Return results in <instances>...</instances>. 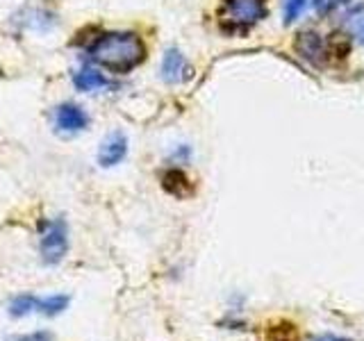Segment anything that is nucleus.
<instances>
[{
    "instance_id": "1",
    "label": "nucleus",
    "mask_w": 364,
    "mask_h": 341,
    "mask_svg": "<svg viewBox=\"0 0 364 341\" xmlns=\"http://www.w3.org/2000/svg\"><path fill=\"white\" fill-rule=\"evenodd\" d=\"M91 62L112 73H130L146 60V43L136 32H105L89 45Z\"/></svg>"
},
{
    "instance_id": "2",
    "label": "nucleus",
    "mask_w": 364,
    "mask_h": 341,
    "mask_svg": "<svg viewBox=\"0 0 364 341\" xmlns=\"http://www.w3.org/2000/svg\"><path fill=\"white\" fill-rule=\"evenodd\" d=\"M223 21L232 30H248L267 16V0H223Z\"/></svg>"
},
{
    "instance_id": "3",
    "label": "nucleus",
    "mask_w": 364,
    "mask_h": 341,
    "mask_svg": "<svg viewBox=\"0 0 364 341\" xmlns=\"http://www.w3.org/2000/svg\"><path fill=\"white\" fill-rule=\"evenodd\" d=\"M41 255L48 264H57L64 255H66V248H68V232H66V223L64 219H55L50 223L43 225L41 230Z\"/></svg>"
},
{
    "instance_id": "4",
    "label": "nucleus",
    "mask_w": 364,
    "mask_h": 341,
    "mask_svg": "<svg viewBox=\"0 0 364 341\" xmlns=\"http://www.w3.org/2000/svg\"><path fill=\"white\" fill-rule=\"evenodd\" d=\"M294 48L312 66H323L330 62V45L323 34H318L314 30H303L299 37H296Z\"/></svg>"
},
{
    "instance_id": "5",
    "label": "nucleus",
    "mask_w": 364,
    "mask_h": 341,
    "mask_svg": "<svg viewBox=\"0 0 364 341\" xmlns=\"http://www.w3.org/2000/svg\"><path fill=\"white\" fill-rule=\"evenodd\" d=\"M89 117L87 112L75 105V102H62L60 107L55 109V128L62 134H77L87 130Z\"/></svg>"
},
{
    "instance_id": "6",
    "label": "nucleus",
    "mask_w": 364,
    "mask_h": 341,
    "mask_svg": "<svg viewBox=\"0 0 364 341\" xmlns=\"http://www.w3.org/2000/svg\"><path fill=\"white\" fill-rule=\"evenodd\" d=\"M125 155H128V136L123 132H112L98 148V164L102 168L117 166L123 162Z\"/></svg>"
},
{
    "instance_id": "7",
    "label": "nucleus",
    "mask_w": 364,
    "mask_h": 341,
    "mask_svg": "<svg viewBox=\"0 0 364 341\" xmlns=\"http://www.w3.org/2000/svg\"><path fill=\"white\" fill-rule=\"evenodd\" d=\"M191 73V66L187 57L182 55L178 48H168L162 57V80L168 85H180L185 82Z\"/></svg>"
},
{
    "instance_id": "8",
    "label": "nucleus",
    "mask_w": 364,
    "mask_h": 341,
    "mask_svg": "<svg viewBox=\"0 0 364 341\" xmlns=\"http://www.w3.org/2000/svg\"><path fill=\"white\" fill-rule=\"evenodd\" d=\"M73 85L77 91H82V94H94V91H100V89H107L109 87V80L102 75L96 68H80V71L73 75Z\"/></svg>"
},
{
    "instance_id": "9",
    "label": "nucleus",
    "mask_w": 364,
    "mask_h": 341,
    "mask_svg": "<svg viewBox=\"0 0 364 341\" xmlns=\"http://www.w3.org/2000/svg\"><path fill=\"white\" fill-rule=\"evenodd\" d=\"M344 32L350 39H355L358 43L364 45V5L353 7L344 16Z\"/></svg>"
},
{
    "instance_id": "10",
    "label": "nucleus",
    "mask_w": 364,
    "mask_h": 341,
    "mask_svg": "<svg viewBox=\"0 0 364 341\" xmlns=\"http://www.w3.org/2000/svg\"><path fill=\"white\" fill-rule=\"evenodd\" d=\"M68 298L66 296H48V298H37V312L41 314H60L62 310H66Z\"/></svg>"
},
{
    "instance_id": "11",
    "label": "nucleus",
    "mask_w": 364,
    "mask_h": 341,
    "mask_svg": "<svg viewBox=\"0 0 364 341\" xmlns=\"http://www.w3.org/2000/svg\"><path fill=\"white\" fill-rule=\"evenodd\" d=\"M307 7V0H282V16H284V23L291 26L294 21H299L301 14Z\"/></svg>"
},
{
    "instance_id": "12",
    "label": "nucleus",
    "mask_w": 364,
    "mask_h": 341,
    "mask_svg": "<svg viewBox=\"0 0 364 341\" xmlns=\"http://www.w3.org/2000/svg\"><path fill=\"white\" fill-rule=\"evenodd\" d=\"M9 312L14 316H26L30 312H37V298L34 296H21V298H16L14 303L9 305Z\"/></svg>"
},
{
    "instance_id": "13",
    "label": "nucleus",
    "mask_w": 364,
    "mask_h": 341,
    "mask_svg": "<svg viewBox=\"0 0 364 341\" xmlns=\"http://www.w3.org/2000/svg\"><path fill=\"white\" fill-rule=\"evenodd\" d=\"M348 3V0H314V9L318 11V14H330V11H335L339 7H344Z\"/></svg>"
},
{
    "instance_id": "14",
    "label": "nucleus",
    "mask_w": 364,
    "mask_h": 341,
    "mask_svg": "<svg viewBox=\"0 0 364 341\" xmlns=\"http://www.w3.org/2000/svg\"><path fill=\"white\" fill-rule=\"evenodd\" d=\"M312 341H350V339L341 337V335H335V332H323V335H316Z\"/></svg>"
}]
</instances>
